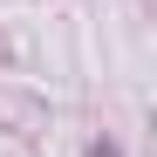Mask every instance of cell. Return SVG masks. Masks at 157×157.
Listing matches in <instances>:
<instances>
[{
  "mask_svg": "<svg viewBox=\"0 0 157 157\" xmlns=\"http://www.w3.org/2000/svg\"><path fill=\"white\" fill-rule=\"evenodd\" d=\"M82 157H123V150H116V144H109V137H96V144H89V150H82Z\"/></svg>",
  "mask_w": 157,
  "mask_h": 157,
  "instance_id": "1",
  "label": "cell"
}]
</instances>
